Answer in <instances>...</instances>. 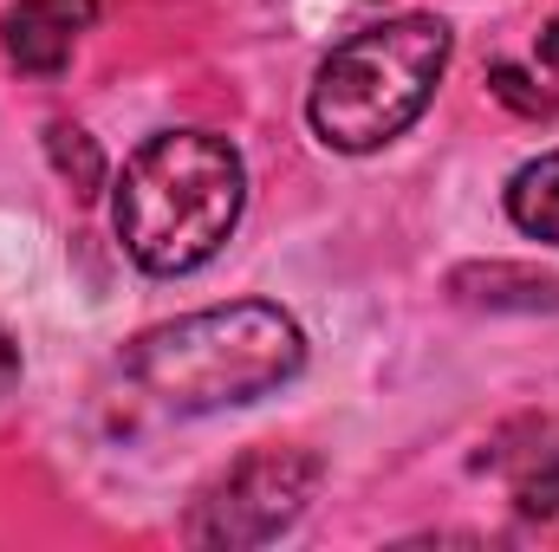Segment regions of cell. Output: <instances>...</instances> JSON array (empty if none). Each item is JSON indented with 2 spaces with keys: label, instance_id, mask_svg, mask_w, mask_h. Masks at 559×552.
I'll use <instances>...</instances> for the list:
<instances>
[{
  "label": "cell",
  "instance_id": "obj_1",
  "mask_svg": "<svg viewBox=\"0 0 559 552\" xmlns=\"http://www.w3.org/2000/svg\"><path fill=\"white\" fill-rule=\"evenodd\" d=\"M248 208L241 149L215 131H163L124 163L111 189V228L143 274L182 279L209 267Z\"/></svg>",
  "mask_w": 559,
  "mask_h": 552
},
{
  "label": "cell",
  "instance_id": "obj_2",
  "mask_svg": "<svg viewBox=\"0 0 559 552\" xmlns=\"http://www.w3.org/2000/svg\"><path fill=\"white\" fill-rule=\"evenodd\" d=\"M306 364V332L267 299L209 305L143 332L124 358L131 384L169 416H215L274 397Z\"/></svg>",
  "mask_w": 559,
  "mask_h": 552
},
{
  "label": "cell",
  "instance_id": "obj_3",
  "mask_svg": "<svg viewBox=\"0 0 559 552\" xmlns=\"http://www.w3.org/2000/svg\"><path fill=\"white\" fill-rule=\"evenodd\" d=\"M442 72H449V26L436 13L371 20L319 59L306 92V124L338 156H371L429 111Z\"/></svg>",
  "mask_w": 559,
  "mask_h": 552
},
{
  "label": "cell",
  "instance_id": "obj_4",
  "mask_svg": "<svg viewBox=\"0 0 559 552\" xmlns=\"http://www.w3.org/2000/svg\"><path fill=\"white\" fill-rule=\"evenodd\" d=\"M325 481V461L312 448H248L228 475H215L202 488V501L189 507V540L195 547H267L280 533L299 527V514L312 507Z\"/></svg>",
  "mask_w": 559,
  "mask_h": 552
},
{
  "label": "cell",
  "instance_id": "obj_5",
  "mask_svg": "<svg viewBox=\"0 0 559 552\" xmlns=\"http://www.w3.org/2000/svg\"><path fill=\"white\" fill-rule=\"evenodd\" d=\"M92 20H98V0H20V7L0 13V46L20 72L52 79V72L72 65Z\"/></svg>",
  "mask_w": 559,
  "mask_h": 552
},
{
  "label": "cell",
  "instance_id": "obj_6",
  "mask_svg": "<svg viewBox=\"0 0 559 552\" xmlns=\"http://www.w3.org/2000/svg\"><path fill=\"white\" fill-rule=\"evenodd\" d=\"M488 92L514 118H559V13L540 26L527 59H495L488 65Z\"/></svg>",
  "mask_w": 559,
  "mask_h": 552
},
{
  "label": "cell",
  "instance_id": "obj_7",
  "mask_svg": "<svg viewBox=\"0 0 559 552\" xmlns=\"http://www.w3.org/2000/svg\"><path fill=\"white\" fill-rule=\"evenodd\" d=\"M508 221L521 235L559 248V149H547V156H534V163L514 169V182H508Z\"/></svg>",
  "mask_w": 559,
  "mask_h": 552
},
{
  "label": "cell",
  "instance_id": "obj_8",
  "mask_svg": "<svg viewBox=\"0 0 559 552\" xmlns=\"http://www.w3.org/2000/svg\"><path fill=\"white\" fill-rule=\"evenodd\" d=\"M46 149H52L59 176H66L79 195H98V189H105V156H98V143L85 137L79 124H52V131H46Z\"/></svg>",
  "mask_w": 559,
  "mask_h": 552
},
{
  "label": "cell",
  "instance_id": "obj_9",
  "mask_svg": "<svg viewBox=\"0 0 559 552\" xmlns=\"http://www.w3.org/2000/svg\"><path fill=\"white\" fill-rule=\"evenodd\" d=\"M13 384H20V345L0 332V404L13 397Z\"/></svg>",
  "mask_w": 559,
  "mask_h": 552
}]
</instances>
